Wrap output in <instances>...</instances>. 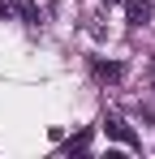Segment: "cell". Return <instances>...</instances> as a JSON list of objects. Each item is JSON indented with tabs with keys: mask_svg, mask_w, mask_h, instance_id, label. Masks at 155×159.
<instances>
[{
	"mask_svg": "<svg viewBox=\"0 0 155 159\" xmlns=\"http://www.w3.org/2000/svg\"><path fill=\"white\" fill-rule=\"evenodd\" d=\"M125 22L129 26H147L151 22V0H125Z\"/></svg>",
	"mask_w": 155,
	"mask_h": 159,
	"instance_id": "cell-1",
	"label": "cell"
},
{
	"mask_svg": "<svg viewBox=\"0 0 155 159\" xmlns=\"http://www.w3.org/2000/svg\"><path fill=\"white\" fill-rule=\"evenodd\" d=\"M103 129L112 133L116 142H125V146H138V138H134V129H129V125L121 120V116H108V120H103Z\"/></svg>",
	"mask_w": 155,
	"mask_h": 159,
	"instance_id": "cell-2",
	"label": "cell"
},
{
	"mask_svg": "<svg viewBox=\"0 0 155 159\" xmlns=\"http://www.w3.org/2000/svg\"><path fill=\"white\" fill-rule=\"evenodd\" d=\"M13 9L26 17V26H39V22H43V13H39V4H35V0H17Z\"/></svg>",
	"mask_w": 155,
	"mask_h": 159,
	"instance_id": "cell-3",
	"label": "cell"
},
{
	"mask_svg": "<svg viewBox=\"0 0 155 159\" xmlns=\"http://www.w3.org/2000/svg\"><path fill=\"white\" fill-rule=\"evenodd\" d=\"M95 78H103V82H116V78H121V65H108V60H99V65H95Z\"/></svg>",
	"mask_w": 155,
	"mask_h": 159,
	"instance_id": "cell-4",
	"label": "cell"
},
{
	"mask_svg": "<svg viewBox=\"0 0 155 159\" xmlns=\"http://www.w3.org/2000/svg\"><path fill=\"white\" fill-rule=\"evenodd\" d=\"M86 146H91V133H78V138H69V146H65V151L73 155V151H86Z\"/></svg>",
	"mask_w": 155,
	"mask_h": 159,
	"instance_id": "cell-5",
	"label": "cell"
},
{
	"mask_svg": "<svg viewBox=\"0 0 155 159\" xmlns=\"http://www.w3.org/2000/svg\"><path fill=\"white\" fill-rule=\"evenodd\" d=\"M9 9H13V4H9V0H0V17H4V13H9Z\"/></svg>",
	"mask_w": 155,
	"mask_h": 159,
	"instance_id": "cell-6",
	"label": "cell"
},
{
	"mask_svg": "<svg viewBox=\"0 0 155 159\" xmlns=\"http://www.w3.org/2000/svg\"><path fill=\"white\" fill-rule=\"evenodd\" d=\"M151 82H155V60H151Z\"/></svg>",
	"mask_w": 155,
	"mask_h": 159,
	"instance_id": "cell-7",
	"label": "cell"
},
{
	"mask_svg": "<svg viewBox=\"0 0 155 159\" xmlns=\"http://www.w3.org/2000/svg\"><path fill=\"white\" fill-rule=\"evenodd\" d=\"M103 4H116V0H103Z\"/></svg>",
	"mask_w": 155,
	"mask_h": 159,
	"instance_id": "cell-8",
	"label": "cell"
}]
</instances>
